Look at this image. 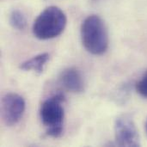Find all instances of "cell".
<instances>
[{"label": "cell", "mask_w": 147, "mask_h": 147, "mask_svg": "<svg viewBox=\"0 0 147 147\" xmlns=\"http://www.w3.org/2000/svg\"><path fill=\"white\" fill-rule=\"evenodd\" d=\"M81 39L90 53L103 54L109 47V34L103 20L96 15L86 17L81 25Z\"/></svg>", "instance_id": "cell-1"}, {"label": "cell", "mask_w": 147, "mask_h": 147, "mask_svg": "<svg viewBox=\"0 0 147 147\" xmlns=\"http://www.w3.org/2000/svg\"><path fill=\"white\" fill-rule=\"evenodd\" d=\"M67 18L62 9L56 6L46 8L35 19L33 33L40 40H49L62 34L65 28Z\"/></svg>", "instance_id": "cell-2"}, {"label": "cell", "mask_w": 147, "mask_h": 147, "mask_svg": "<svg viewBox=\"0 0 147 147\" xmlns=\"http://www.w3.org/2000/svg\"><path fill=\"white\" fill-rule=\"evenodd\" d=\"M63 101V96L55 95L44 101L40 109L41 122L47 128V134L52 138H59L63 134L65 117Z\"/></svg>", "instance_id": "cell-3"}, {"label": "cell", "mask_w": 147, "mask_h": 147, "mask_svg": "<svg viewBox=\"0 0 147 147\" xmlns=\"http://www.w3.org/2000/svg\"><path fill=\"white\" fill-rule=\"evenodd\" d=\"M26 108L22 96L16 93L4 95L1 101V116L3 123L8 127L17 124L22 119Z\"/></svg>", "instance_id": "cell-4"}, {"label": "cell", "mask_w": 147, "mask_h": 147, "mask_svg": "<svg viewBox=\"0 0 147 147\" xmlns=\"http://www.w3.org/2000/svg\"><path fill=\"white\" fill-rule=\"evenodd\" d=\"M115 135L118 146L137 147L140 146V135L134 121L127 115L116 119L115 123Z\"/></svg>", "instance_id": "cell-5"}, {"label": "cell", "mask_w": 147, "mask_h": 147, "mask_svg": "<svg viewBox=\"0 0 147 147\" xmlns=\"http://www.w3.org/2000/svg\"><path fill=\"white\" fill-rule=\"evenodd\" d=\"M60 83L67 90L73 93H81L84 90V82L80 71L70 67L64 70L60 75Z\"/></svg>", "instance_id": "cell-6"}, {"label": "cell", "mask_w": 147, "mask_h": 147, "mask_svg": "<svg viewBox=\"0 0 147 147\" xmlns=\"http://www.w3.org/2000/svg\"><path fill=\"white\" fill-rule=\"evenodd\" d=\"M49 59H50V55L47 53H40L22 63L20 65V69L26 71H33L37 74H41Z\"/></svg>", "instance_id": "cell-7"}, {"label": "cell", "mask_w": 147, "mask_h": 147, "mask_svg": "<svg viewBox=\"0 0 147 147\" xmlns=\"http://www.w3.org/2000/svg\"><path fill=\"white\" fill-rule=\"evenodd\" d=\"M9 23L12 28L17 30H23L27 26V19L21 10L14 9L9 15Z\"/></svg>", "instance_id": "cell-8"}, {"label": "cell", "mask_w": 147, "mask_h": 147, "mask_svg": "<svg viewBox=\"0 0 147 147\" xmlns=\"http://www.w3.org/2000/svg\"><path fill=\"white\" fill-rule=\"evenodd\" d=\"M136 90L141 96L147 98V72L136 83Z\"/></svg>", "instance_id": "cell-9"}, {"label": "cell", "mask_w": 147, "mask_h": 147, "mask_svg": "<svg viewBox=\"0 0 147 147\" xmlns=\"http://www.w3.org/2000/svg\"><path fill=\"white\" fill-rule=\"evenodd\" d=\"M90 1H91L92 3H100V2H102V0H90Z\"/></svg>", "instance_id": "cell-10"}, {"label": "cell", "mask_w": 147, "mask_h": 147, "mask_svg": "<svg viewBox=\"0 0 147 147\" xmlns=\"http://www.w3.org/2000/svg\"><path fill=\"white\" fill-rule=\"evenodd\" d=\"M146 132H147V122H146Z\"/></svg>", "instance_id": "cell-11"}]
</instances>
